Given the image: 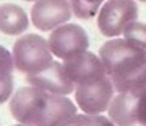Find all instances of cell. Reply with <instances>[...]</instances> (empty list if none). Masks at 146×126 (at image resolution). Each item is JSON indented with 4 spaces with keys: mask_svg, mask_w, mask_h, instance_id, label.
Masks as SVG:
<instances>
[{
    "mask_svg": "<svg viewBox=\"0 0 146 126\" xmlns=\"http://www.w3.org/2000/svg\"><path fill=\"white\" fill-rule=\"evenodd\" d=\"M119 91H129L136 96H141L143 93H146V60L138 66L136 72L121 85L118 93Z\"/></svg>",
    "mask_w": 146,
    "mask_h": 126,
    "instance_id": "obj_13",
    "label": "cell"
},
{
    "mask_svg": "<svg viewBox=\"0 0 146 126\" xmlns=\"http://www.w3.org/2000/svg\"><path fill=\"white\" fill-rule=\"evenodd\" d=\"M123 36L126 38L128 42L135 43L136 46L146 50V25L141 22H131L128 23L126 28L123 30Z\"/></svg>",
    "mask_w": 146,
    "mask_h": 126,
    "instance_id": "obj_16",
    "label": "cell"
},
{
    "mask_svg": "<svg viewBox=\"0 0 146 126\" xmlns=\"http://www.w3.org/2000/svg\"><path fill=\"white\" fill-rule=\"evenodd\" d=\"M62 126H116L110 118L103 115H75Z\"/></svg>",
    "mask_w": 146,
    "mask_h": 126,
    "instance_id": "obj_15",
    "label": "cell"
},
{
    "mask_svg": "<svg viewBox=\"0 0 146 126\" xmlns=\"http://www.w3.org/2000/svg\"><path fill=\"white\" fill-rule=\"evenodd\" d=\"M138 18L135 0H106L98 12V28L105 36L115 38L123 35L128 23Z\"/></svg>",
    "mask_w": 146,
    "mask_h": 126,
    "instance_id": "obj_3",
    "label": "cell"
},
{
    "mask_svg": "<svg viewBox=\"0 0 146 126\" xmlns=\"http://www.w3.org/2000/svg\"><path fill=\"white\" fill-rule=\"evenodd\" d=\"M48 93L32 85L18 88L9 99V108L13 119L23 125H33L45 106Z\"/></svg>",
    "mask_w": 146,
    "mask_h": 126,
    "instance_id": "obj_5",
    "label": "cell"
},
{
    "mask_svg": "<svg viewBox=\"0 0 146 126\" xmlns=\"http://www.w3.org/2000/svg\"><path fill=\"white\" fill-rule=\"evenodd\" d=\"M139 2H146V0H139Z\"/></svg>",
    "mask_w": 146,
    "mask_h": 126,
    "instance_id": "obj_22",
    "label": "cell"
},
{
    "mask_svg": "<svg viewBox=\"0 0 146 126\" xmlns=\"http://www.w3.org/2000/svg\"><path fill=\"white\" fill-rule=\"evenodd\" d=\"M138 96L129 91H119L108 106V118L116 126H133L138 123Z\"/></svg>",
    "mask_w": 146,
    "mask_h": 126,
    "instance_id": "obj_11",
    "label": "cell"
},
{
    "mask_svg": "<svg viewBox=\"0 0 146 126\" xmlns=\"http://www.w3.org/2000/svg\"><path fill=\"white\" fill-rule=\"evenodd\" d=\"M63 68L68 78L76 85H90L103 80L106 76V68L98 55L83 52L73 58L63 60Z\"/></svg>",
    "mask_w": 146,
    "mask_h": 126,
    "instance_id": "obj_8",
    "label": "cell"
},
{
    "mask_svg": "<svg viewBox=\"0 0 146 126\" xmlns=\"http://www.w3.org/2000/svg\"><path fill=\"white\" fill-rule=\"evenodd\" d=\"M15 126H33V125H23V123H18V125H15Z\"/></svg>",
    "mask_w": 146,
    "mask_h": 126,
    "instance_id": "obj_20",
    "label": "cell"
},
{
    "mask_svg": "<svg viewBox=\"0 0 146 126\" xmlns=\"http://www.w3.org/2000/svg\"><path fill=\"white\" fill-rule=\"evenodd\" d=\"M12 56L15 68L25 76L43 70L53 62V53L50 52L48 40L36 33L18 36V40L13 43Z\"/></svg>",
    "mask_w": 146,
    "mask_h": 126,
    "instance_id": "obj_2",
    "label": "cell"
},
{
    "mask_svg": "<svg viewBox=\"0 0 146 126\" xmlns=\"http://www.w3.org/2000/svg\"><path fill=\"white\" fill-rule=\"evenodd\" d=\"M27 83L46 93H52V95L68 96L75 91V83L68 78L63 68V63L58 62H52L43 70L33 73V75H27Z\"/></svg>",
    "mask_w": 146,
    "mask_h": 126,
    "instance_id": "obj_9",
    "label": "cell"
},
{
    "mask_svg": "<svg viewBox=\"0 0 146 126\" xmlns=\"http://www.w3.org/2000/svg\"><path fill=\"white\" fill-rule=\"evenodd\" d=\"M13 68H15V65H13L12 52H9L5 46L0 45V78L13 75Z\"/></svg>",
    "mask_w": 146,
    "mask_h": 126,
    "instance_id": "obj_17",
    "label": "cell"
},
{
    "mask_svg": "<svg viewBox=\"0 0 146 126\" xmlns=\"http://www.w3.org/2000/svg\"><path fill=\"white\" fill-rule=\"evenodd\" d=\"M12 95H13V75L2 76L0 78V105L9 101Z\"/></svg>",
    "mask_w": 146,
    "mask_h": 126,
    "instance_id": "obj_18",
    "label": "cell"
},
{
    "mask_svg": "<svg viewBox=\"0 0 146 126\" xmlns=\"http://www.w3.org/2000/svg\"><path fill=\"white\" fill-rule=\"evenodd\" d=\"M88 35L76 23H63L52 30L48 38V46L53 56L60 60H68L88 50Z\"/></svg>",
    "mask_w": 146,
    "mask_h": 126,
    "instance_id": "obj_4",
    "label": "cell"
},
{
    "mask_svg": "<svg viewBox=\"0 0 146 126\" xmlns=\"http://www.w3.org/2000/svg\"><path fill=\"white\" fill-rule=\"evenodd\" d=\"M115 85L108 75L103 80L90 85L75 86V101L76 106L86 115H101L108 109L111 99L115 96Z\"/></svg>",
    "mask_w": 146,
    "mask_h": 126,
    "instance_id": "obj_6",
    "label": "cell"
},
{
    "mask_svg": "<svg viewBox=\"0 0 146 126\" xmlns=\"http://www.w3.org/2000/svg\"><path fill=\"white\" fill-rule=\"evenodd\" d=\"M28 25L30 20L22 7L13 3L0 5V32L3 35H23Z\"/></svg>",
    "mask_w": 146,
    "mask_h": 126,
    "instance_id": "obj_12",
    "label": "cell"
},
{
    "mask_svg": "<svg viewBox=\"0 0 146 126\" xmlns=\"http://www.w3.org/2000/svg\"><path fill=\"white\" fill-rule=\"evenodd\" d=\"M106 0H70V5H72L73 15H76L82 20H88L100 12Z\"/></svg>",
    "mask_w": 146,
    "mask_h": 126,
    "instance_id": "obj_14",
    "label": "cell"
},
{
    "mask_svg": "<svg viewBox=\"0 0 146 126\" xmlns=\"http://www.w3.org/2000/svg\"><path fill=\"white\" fill-rule=\"evenodd\" d=\"M72 15V5L68 0H36L30 12V22L40 32H52L53 28L70 22Z\"/></svg>",
    "mask_w": 146,
    "mask_h": 126,
    "instance_id": "obj_7",
    "label": "cell"
},
{
    "mask_svg": "<svg viewBox=\"0 0 146 126\" xmlns=\"http://www.w3.org/2000/svg\"><path fill=\"white\" fill-rule=\"evenodd\" d=\"M138 123L146 126V93H143L141 96H138Z\"/></svg>",
    "mask_w": 146,
    "mask_h": 126,
    "instance_id": "obj_19",
    "label": "cell"
},
{
    "mask_svg": "<svg viewBox=\"0 0 146 126\" xmlns=\"http://www.w3.org/2000/svg\"><path fill=\"white\" fill-rule=\"evenodd\" d=\"M98 56L106 68V75L115 85V90L118 91L121 85L146 60V50L128 42L125 36H115L101 45Z\"/></svg>",
    "mask_w": 146,
    "mask_h": 126,
    "instance_id": "obj_1",
    "label": "cell"
},
{
    "mask_svg": "<svg viewBox=\"0 0 146 126\" xmlns=\"http://www.w3.org/2000/svg\"><path fill=\"white\" fill-rule=\"evenodd\" d=\"M25 2H36V0H25Z\"/></svg>",
    "mask_w": 146,
    "mask_h": 126,
    "instance_id": "obj_21",
    "label": "cell"
},
{
    "mask_svg": "<svg viewBox=\"0 0 146 126\" xmlns=\"http://www.w3.org/2000/svg\"><path fill=\"white\" fill-rule=\"evenodd\" d=\"M76 108L78 106L72 99H68V96L48 93L46 103L35 126H62L65 121H68L72 116L76 115Z\"/></svg>",
    "mask_w": 146,
    "mask_h": 126,
    "instance_id": "obj_10",
    "label": "cell"
}]
</instances>
